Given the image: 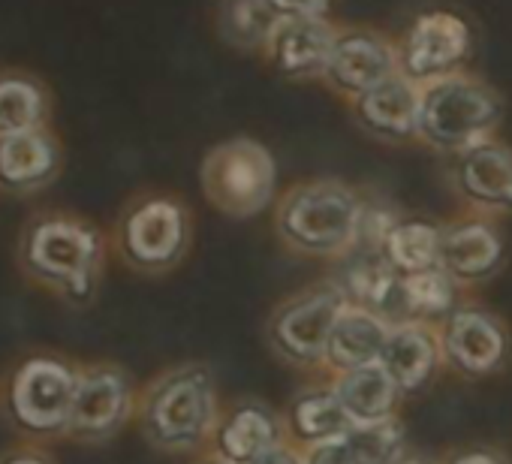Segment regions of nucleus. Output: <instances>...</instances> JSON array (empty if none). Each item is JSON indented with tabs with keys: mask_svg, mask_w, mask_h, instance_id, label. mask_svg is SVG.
<instances>
[{
	"mask_svg": "<svg viewBox=\"0 0 512 464\" xmlns=\"http://www.w3.org/2000/svg\"><path fill=\"white\" fill-rule=\"evenodd\" d=\"M395 464H434V461L425 458V455H410V452H407V455H404L401 461H395Z\"/></svg>",
	"mask_w": 512,
	"mask_h": 464,
	"instance_id": "33",
	"label": "nucleus"
},
{
	"mask_svg": "<svg viewBox=\"0 0 512 464\" xmlns=\"http://www.w3.org/2000/svg\"><path fill=\"white\" fill-rule=\"evenodd\" d=\"M419 109H422V88L404 79L401 73L350 103L359 130H365L371 139L386 145L419 142Z\"/></svg>",
	"mask_w": 512,
	"mask_h": 464,
	"instance_id": "18",
	"label": "nucleus"
},
{
	"mask_svg": "<svg viewBox=\"0 0 512 464\" xmlns=\"http://www.w3.org/2000/svg\"><path fill=\"white\" fill-rule=\"evenodd\" d=\"M440 362H443L440 335L434 326H425V323L395 326L380 356V365L389 371L401 395L422 392L434 380Z\"/></svg>",
	"mask_w": 512,
	"mask_h": 464,
	"instance_id": "19",
	"label": "nucleus"
},
{
	"mask_svg": "<svg viewBox=\"0 0 512 464\" xmlns=\"http://www.w3.org/2000/svg\"><path fill=\"white\" fill-rule=\"evenodd\" d=\"M253 464H305V452L296 443H281L263 458H256Z\"/></svg>",
	"mask_w": 512,
	"mask_h": 464,
	"instance_id": "31",
	"label": "nucleus"
},
{
	"mask_svg": "<svg viewBox=\"0 0 512 464\" xmlns=\"http://www.w3.org/2000/svg\"><path fill=\"white\" fill-rule=\"evenodd\" d=\"M395 49L398 73L425 88L467 70L473 55V31L467 19L452 10H428L407 25V31L395 40Z\"/></svg>",
	"mask_w": 512,
	"mask_h": 464,
	"instance_id": "10",
	"label": "nucleus"
},
{
	"mask_svg": "<svg viewBox=\"0 0 512 464\" xmlns=\"http://www.w3.org/2000/svg\"><path fill=\"white\" fill-rule=\"evenodd\" d=\"M338 34L341 25H335L329 16L281 19L263 49V58L278 76L290 82H323Z\"/></svg>",
	"mask_w": 512,
	"mask_h": 464,
	"instance_id": "14",
	"label": "nucleus"
},
{
	"mask_svg": "<svg viewBox=\"0 0 512 464\" xmlns=\"http://www.w3.org/2000/svg\"><path fill=\"white\" fill-rule=\"evenodd\" d=\"M223 404L214 371L205 362H178L157 371L136 401V428L166 455H190L211 446Z\"/></svg>",
	"mask_w": 512,
	"mask_h": 464,
	"instance_id": "2",
	"label": "nucleus"
},
{
	"mask_svg": "<svg viewBox=\"0 0 512 464\" xmlns=\"http://www.w3.org/2000/svg\"><path fill=\"white\" fill-rule=\"evenodd\" d=\"M79 362L58 350H28L0 377V416L28 443L67 440Z\"/></svg>",
	"mask_w": 512,
	"mask_h": 464,
	"instance_id": "4",
	"label": "nucleus"
},
{
	"mask_svg": "<svg viewBox=\"0 0 512 464\" xmlns=\"http://www.w3.org/2000/svg\"><path fill=\"white\" fill-rule=\"evenodd\" d=\"M278 22L272 0H217L214 7L217 40L244 55H263Z\"/></svg>",
	"mask_w": 512,
	"mask_h": 464,
	"instance_id": "24",
	"label": "nucleus"
},
{
	"mask_svg": "<svg viewBox=\"0 0 512 464\" xmlns=\"http://www.w3.org/2000/svg\"><path fill=\"white\" fill-rule=\"evenodd\" d=\"M404 308H407V323H425L437 329L461 308V287L443 269L407 275Z\"/></svg>",
	"mask_w": 512,
	"mask_h": 464,
	"instance_id": "26",
	"label": "nucleus"
},
{
	"mask_svg": "<svg viewBox=\"0 0 512 464\" xmlns=\"http://www.w3.org/2000/svg\"><path fill=\"white\" fill-rule=\"evenodd\" d=\"M347 302L350 299L335 278L293 293L272 311L266 323L272 350L296 368H323L329 359L335 320Z\"/></svg>",
	"mask_w": 512,
	"mask_h": 464,
	"instance_id": "8",
	"label": "nucleus"
},
{
	"mask_svg": "<svg viewBox=\"0 0 512 464\" xmlns=\"http://www.w3.org/2000/svg\"><path fill=\"white\" fill-rule=\"evenodd\" d=\"M398 76V49L395 40L374 28L341 25L332 61L326 67L323 85L347 100V106L383 82Z\"/></svg>",
	"mask_w": 512,
	"mask_h": 464,
	"instance_id": "11",
	"label": "nucleus"
},
{
	"mask_svg": "<svg viewBox=\"0 0 512 464\" xmlns=\"http://www.w3.org/2000/svg\"><path fill=\"white\" fill-rule=\"evenodd\" d=\"M446 464H506V458L494 449H464L455 452Z\"/></svg>",
	"mask_w": 512,
	"mask_h": 464,
	"instance_id": "32",
	"label": "nucleus"
},
{
	"mask_svg": "<svg viewBox=\"0 0 512 464\" xmlns=\"http://www.w3.org/2000/svg\"><path fill=\"white\" fill-rule=\"evenodd\" d=\"M139 389L133 374L109 359L79 362L76 395L67 425V440L82 446H103L136 422Z\"/></svg>",
	"mask_w": 512,
	"mask_h": 464,
	"instance_id": "9",
	"label": "nucleus"
},
{
	"mask_svg": "<svg viewBox=\"0 0 512 464\" xmlns=\"http://www.w3.org/2000/svg\"><path fill=\"white\" fill-rule=\"evenodd\" d=\"M443 362L461 377L479 380L500 371L509 359V332L485 308L461 305L440 329Z\"/></svg>",
	"mask_w": 512,
	"mask_h": 464,
	"instance_id": "12",
	"label": "nucleus"
},
{
	"mask_svg": "<svg viewBox=\"0 0 512 464\" xmlns=\"http://www.w3.org/2000/svg\"><path fill=\"white\" fill-rule=\"evenodd\" d=\"M196 464H229V461H223L220 455H214V452H211V455H205V458H199Z\"/></svg>",
	"mask_w": 512,
	"mask_h": 464,
	"instance_id": "34",
	"label": "nucleus"
},
{
	"mask_svg": "<svg viewBox=\"0 0 512 464\" xmlns=\"http://www.w3.org/2000/svg\"><path fill=\"white\" fill-rule=\"evenodd\" d=\"M440 232L443 226L419 217L395 220L383 239V257L398 275H419L440 269Z\"/></svg>",
	"mask_w": 512,
	"mask_h": 464,
	"instance_id": "25",
	"label": "nucleus"
},
{
	"mask_svg": "<svg viewBox=\"0 0 512 464\" xmlns=\"http://www.w3.org/2000/svg\"><path fill=\"white\" fill-rule=\"evenodd\" d=\"M109 232L91 217L43 205L19 229L13 260L19 275L67 308H91L109 263Z\"/></svg>",
	"mask_w": 512,
	"mask_h": 464,
	"instance_id": "1",
	"label": "nucleus"
},
{
	"mask_svg": "<svg viewBox=\"0 0 512 464\" xmlns=\"http://www.w3.org/2000/svg\"><path fill=\"white\" fill-rule=\"evenodd\" d=\"M332 389L341 398L353 425H374V422L398 416V404L404 398L380 362L356 368V371L335 374Z\"/></svg>",
	"mask_w": 512,
	"mask_h": 464,
	"instance_id": "23",
	"label": "nucleus"
},
{
	"mask_svg": "<svg viewBox=\"0 0 512 464\" xmlns=\"http://www.w3.org/2000/svg\"><path fill=\"white\" fill-rule=\"evenodd\" d=\"M368 199L341 178H308L293 184L275 208L281 242L302 257L344 260L365 223Z\"/></svg>",
	"mask_w": 512,
	"mask_h": 464,
	"instance_id": "3",
	"label": "nucleus"
},
{
	"mask_svg": "<svg viewBox=\"0 0 512 464\" xmlns=\"http://www.w3.org/2000/svg\"><path fill=\"white\" fill-rule=\"evenodd\" d=\"M281 443H290L284 416L256 398H241L223 407L211 452L229 464H253Z\"/></svg>",
	"mask_w": 512,
	"mask_h": 464,
	"instance_id": "17",
	"label": "nucleus"
},
{
	"mask_svg": "<svg viewBox=\"0 0 512 464\" xmlns=\"http://www.w3.org/2000/svg\"><path fill=\"white\" fill-rule=\"evenodd\" d=\"M389 335H392V326L383 317H377L374 311L362 305L347 302V308L338 314L335 329H332L326 368L332 374H344V371H356V368L380 362Z\"/></svg>",
	"mask_w": 512,
	"mask_h": 464,
	"instance_id": "21",
	"label": "nucleus"
},
{
	"mask_svg": "<svg viewBox=\"0 0 512 464\" xmlns=\"http://www.w3.org/2000/svg\"><path fill=\"white\" fill-rule=\"evenodd\" d=\"M452 187L482 217L512 214V148L488 139L452 157Z\"/></svg>",
	"mask_w": 512,
	"mask_h": 464,
	"instance_id": "16",
	"label": "nucleus"
},
{
	"mask_svg": "<svg viewBox=\"0 0 512 464\" xmlns=\"http://www.w3.org/2000/svg\"><path fill=\"white\" fill-rule=\"evenodd\" d=\"M302 452H305V464H353L350 449H347L344 440L311 446V449H302Z\"/></svg>",
	"mask_w": 512,
	"mask_h": 464,
	"instance_id": "30",
	"label": "nucleus"
},
{
	"mask_svg": "<svg viewBox=\"0 0 512 464\" xmlns=\"http://www.w3.org/2000/svg\"><path fill=\"white\" fill-rule=\"evenodd\" d=\"M278 19H320L329 16L332 0H272Z\"/></svg>",
	"mask_w": 512,
	"mask_h": 464,
	"instance_id": "28",
	"label": "nucleus"
},
{
	"mask_svg": "<svg viewBox=\"0 0 512 464\" xmlns=\"http://www.w3.org/2000/svg\"><path fill=\"white\" fill-rule=\"evenodd\" d=\"M503 121V97L485 79L458 73L422 88L419 142L437 154L458 157L494 139Z\"/></svg>",
	"mask_w": 512,
	"mask_h": 464,
	"instance_id": "6",
	"label": "nucleus"
},
{
	"mask_svg": "<svg viewBox=\"0 0 512 464\" xmlns=\"http://www.w3.org/2000/svg\"><path fill=\"white\" fill-rule=\"evenodd\" d=\"M52 115L55 94L37 70L0 64V136L52 127Z\"/></svg>",
	"mask_w": 512,
	"mask_h": 464,
	"instance_id": "20",
	"label": "nucleus"
},
{
	"mask_svg": "<svg viewBox=\"0 0 512 464\" xmlns=\"http://www.w3.org/2000/svg\"><path fill=\"white\" fill-rule=\"evenodd\" d=\"M284 422H287L290 443H296L299 449L344 440L356 428L353 419L347 416L341 398L335 395L332 383L299 392L290 401V410H287Z\"/></svg>",
	"mask_w": 512,
	"mask_h": 464,
	"instance_id": "22",
	"label": "nucleus"
},
{
	"mask_svg": "<svg viewBox=\"0 0 512 464\" xmlns=\"http://www.w3.org/2000/svg\"><path fill=\"white\" fill-rule=\"evenodd\" d=\"M109 242L130 272L160 278L178 269L190 254L193 214L175 193L139 190L118 208Z\"/></svg>",
	"mask_w": 512,
	"mask_h": 464,
	"instance_id": "5",
	"label": "nucleus"
},
{
	"mask_svg": "<svg viewBox=\"0 0 512 464\" xmlns=\"http://www.w3.org/2000/svg\"><path fill=\"white\" fill-rule=\"evenodd\" d=\"M0 464H58V458L43 443H16L0 452Z\"/></svg>",
	"mask_w": 512,
	"mask_h": 464,
	"instance_id": "29",
	"label": "nucleus"
},
{
	"mask_svg": "<svg viewBox=\"0 0 512 464\" xmlns=\"http://www.w3.org/2000/svg\"><path fill=\"white\" fill-rule=\"evenodd\" d=\"M199 187L211 208L232 220L260 217L278 196V160L253 136H232L208 148Z\"/></svg>",
	"mask_w": 512,
	"mask_h": 464,
	"instance_id": "7",
	"label": "nucleus"
},
{
	"mask_svg": "<svg viewBox=\"0 0 512 464\" xmlns=\"http://www.w3.org/2000/svg\"><path fill=\"white\" fill-rule=\"evenodd\" d=\"M67 166V148L55 127L0 136V196L31 199L49 190Z\"/></svg>",
	"mask_w": 512,
	"mask_h": 464,
	"instance_id": "13",
	"label": "nucleus"
},
{
	"mask_svg": "<svg viewBox=\"0 0 512 464\" xmlns=\"http://www.w3.org/2000/svg\"><path fill=\"white\" fill-rule=\"evenodd\" d=\"M506 263V242L491 217L452 220L440 232V269L458 284H485Z\"/></svg>",
	"mask_w": 512,
	"mask_h": 464,
	"instance_id": "15",
	"label": "nucleus"
},
{
	"mask_svg": "<svg viewBox=\"0 0 512 464\" xmlns=\"http://www.w3.org/2000/svg\"><path fill=\"white\" fill-rule=\"evenodd\" d=\"M344 443L353 464H395L407 455V428L398 416H392L374 425H356Z\"/></svg>",
	"mask_w": 512,
	"mask_h": 464,
	"instance_id": "27",
	"label": "nucleus"
}]
</instances>
